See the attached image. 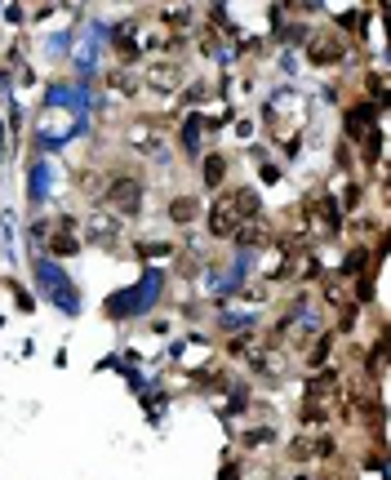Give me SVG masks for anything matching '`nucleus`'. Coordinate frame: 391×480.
<instances>
[{
	"instance_id": "nucleus-3",
	"label": "nucleus",
	"mask_w": 391,
	"mask_h": 480,
	"mask_svg": "<svg viewBox=\"0 0 391 480\" xmlns=\"http://www.w3.org/2000/svg\"><path fill=\"white\" fill-rule=\"evenodd\" d=\"M174 218H178V222L196 218V200H174Z\"/></svg>"
},
{
	"instance_id": "nucleus-2",
	"label": "nucleus",
	"mask_w": 391,
	"mask_h": 480,
	"mask_svg": "<svg viewBox=\"0 0 391 480\" xmlns=\"http://www.w3.org/2000/svg\"><path fill=\"white\" fill-rule=\"evenodd\" d=\"M111 200L120 205L125 213L138 209V183H129V178H120V183H111Z\"/></svg>"
},
{
	"instance_id": "nucleus-1",
	"label": "nucleus",
	"mask_w": 391,
	"mask_h": 480,
	"mask_svg": "<svg viewBox=\"0 0 391 480\" xmlns=\"http://www.w3.org/2000/svg\"><path fill=\"white\" fill-rule=\"evenodd\" d=\"M343 58V40L338 36H316L311 40V62H338Z\"/></svg>"
}]
</instances>
